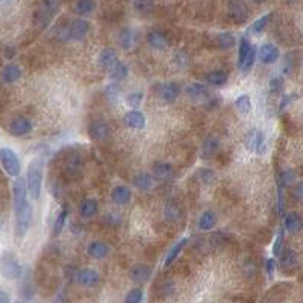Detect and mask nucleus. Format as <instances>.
Masks as SVG:
<instances>
[{
	"label": "nucleus",
	"mask_w": 303,
	"mask_h": 303,
	"mask_svg": "<svg viewBox=\"0 0 303 303\" xmlns=\"http://www.w3.org/2000/svg\"><path fill=\"white\" fill-rule=\"evenodd\" d=\"M294 196H296V199H297V200H302V182H299V184H297V187H296V191H294Z\"/></svg>",
	"instance_id": "obj_53"
},
{
	"label": "nucleus",
	"mask_w": 303,
	"mask_h": 303,
	"mask_svg": "<svg viewBox=\"0 0 303 303\" xmlns=\"http://www.w3.org/2000/svg\"><path fill=\"white\" fill-rule=\"evenodd\" d=\"M281 53L275 44H263L259 49V59L263 64H275L279 59Z\"/></svg>",
	"instance_id": "obj_17"
},
{
	"label": "nucleus",
	"mask_w": 303,
	"mask_h": 303,
	"mask_svg": "<svg viewBox=\"0 0 303 303\" xmlns=\"http://www.w3.org/2000/svg\"><path fill=\"white\" fill-rule=\"evenodd\" d=\"M111 199L115 205H127L132 199V191L129 187H124V185H117L112 188L111 191Z\"/></svg>",
	"instance_id": "obj_19"
},
{
	"label": "nucleus",
	"mask_w": 303,
	"mask_h": 303,
	"mask_svg": "<svg viewBox=\"0 0 303 303\" xmlns=\"http://www.w3.org/2000/svg\"><path fill=\"white\" fill-rule=\"evenodd\" d=\"M0 164L3 167V170L12 176V178H18L20 171H21V162L18 155L9 149V147H2L0 149Z\"/></svg>",
	"instance_id": "obj_3"
},
{
	"label": "nucleus",
	"mask_w": 303,
	"mask_h": 303,
	"mask_svg": "<svg viewBox=\"0 0 303 303\" xmlns=\"http://www.w3.org/2000/svg\"><path fill=\"white\" fill-rule=\"evenodd\" d=\"M185 94L191 99V100H206L209 99V90L203 85V83H190L187 88H185Z\"/></svg>",
	"instance_id": "obj_20"
},
{
	"label": "nucleus",
	"mask_w": 303,
	"mask_h": 303,
	"mask_svg": "<svg viewBox=\"0 0 303 303\" xmlns=\"http://www.w3.org/2000/svg\"><path fill=\"white\" fill-rule=\"evenodd\" d=\"M284 229H281V232L278 234L276 240H275V244H273V255L275 256H279L281 252H282V244H284Z\"/></svg>",
	"instance_id": "obj_48"
},
{
	"label": "nucleus",
	"mask_w": 303,
	"mask_h": 303,
	"mask_svg": "<svg viewBox=\"0 0 303 303\" xmlns=\"http://www.w3.org/2000/svg\"><path fill=\"white\" fill-rule=\"evenodd\" d=\"M269 93L273 97L281 96L284 93V79L281 76H275V77L270 79V82H269Z\"/></svg>",
	"instance_id": "obj_38"
},
{
	"label": "nucleus",
	"mask_w": 303,
	"mask_h": 303,
	"mask_svg": "<svg viewBox=\"0 0 303 303\" xmlns=\"http://www.w3.org/2000/svg\"><path fill=\"white\" fill-rule=\"evenodd\" d=\"M88 135L94 141H103L109 137V126L103 120H94L88 126Z\"/></svg>",
	"instance_id": "obj_12"
},
{
	"label": "nucleus",
	"mask_w": 303,
	"mask_h": 303,
	"mask_svg": "<svg viewBox=\"0 0 303 303\" xmlns=\"http://www.w3.org/2000/svg\"><path fill=\"white\" fill-rule=\"evenodd\" d=\"M126 102H127L129 106H132V108H138V106L141 105V102H143V93H141V91H137V93L129 94L127 99H126Z\"/></svg>",
	"instance_id": "obj_46"
},
{
	"label": "nucleus",
	"mask_w": 303,
	"mask_h": 303,
	"mask_svg": "<svg viewBox=\"0 0 303 303\" xmlns=\"http://www.w3.org/2000/svg\"><path fill=\"white\" fill-rule=\"evenodd\" d=\"M228 79H229L228 73L223 71V70H214V71L208 73L206 77H205L206 83L212 85V86H223V85L228 83Z\"/></svg>",
	"instance_id": "obj_28"
},
{
	"label": "nucleus",
	"mask_w": 303,
	"mask_h": 303,
	"mask_svg": "<svg viewBox=\"0 0 303 303\" xmlns=\"http://www.w3.org/2000/svg\"><path fill=\"white\" fill-rule=\"evenodd\" d=\"M285 229H288L293 234L300 232L302 229V217L296 212H290L285 215Z\"/></svg>",
	"instance_id": "obj_33"
},
{
	"label": "nucleus",
	"mask_w": 303,
	"mask_h": 303,
	"mask_svg": "<svg viewBox=\"0 0 303 303\" xmlns=\"http://www.w3.org/2000/svg\"><path fill=\"white\" fill-rule=\"evenodd\" d=\"M82 171V159L80 155L73 153L67 158L65 165H64V173L70 178H77Z\"/></svg>",
	"instance_id": "obj_18"
},
{
	"label": "nucleus",
	"mask_w": 303,
	"mask_h": 303,
	"mask_svg": "<svg viewBox=\"0 0 303 303\" xmlns=\"http://www.w3.org/2000/svg\"><path fill=\"white\" fill-rule=\"evenodd\" d=\"M249 18V9L241 2H231L228 5V20L234 24H244Z\"/></svg>",
	"instance_id": "obj_5"
},
{
	"label": "nucleus",
	"mask_w": 303,
	"mask_h": 303,
	"mask_svg": "<svg viewBox=\"0 0 303 303\" xmlns=\"http://www.w3.org/2000/svg\"><path fill=\"white\" fill-rule=\"evenodd\" d=\"M153 178L155 179H171L175 176V170L168 162H155L153 164Z\"/></svg>",
	"instance_id": "obj_26"
},
{
	"label": "nucleus",
	"mask_w": 303,
	"mask_h": 303,
	"mask_svg": "<svg viewBox=\"0 0 303 303\" xmlns=\"http://www.w3.org/2000/svg\"><path fill=\"white\" fill-rule=\"evenodd\" d=\"M199 179L203 182V184H211L214 179H215V173L212 171V170H209V168H202V170H199Z\"/></svg>",
	"instance_id": "obj_47"
},
{
	"label": "nucleus",
	"mask_w": 303,
	"mask_h": 303,
	"mask_svg": "<svg viewBox=\"0 0 303 303\" xmlns=\"http://www.w3.org/2000/svg\"><path fill=\"white\" fill-rule=\"evenodd\" d=\"M152 6H153V3H152V2H135V3H134V8L140 9L141 12H144V11H149Z\"/></svg>",
	"instance_id": "obj_51"
},
{
	"label": "nucleus",
	"mask_w": 303,
	"mask_h": 303,
	"mask_svg": "<svg viewBox=\"0 0 303 303\" xmlns=\"http://www.w3.org/2000/svg\"><path fill=\"white\" fill-rule=\"evenodd\" d=\"M0 303H11L9 297H8V294H6L5 291H0Z\"/></svg>",
	"instance_id": "obj_54"
},
{
	"label": "nucleus",
	"mask_w": 303,
	"mask_h": 303,
	"mask_svg": "<svg viewBox=\"0 0 303 303\" xmlns=\"http://www.w3.org/2000/svg\"><path fill=\"white\" fill-rule=\"evenodd\" d=\"M105 94H106V97L111 100V102H115L117 99H118V94H120V85L118 83H111V85H108L106 86V90H105Z\"/></svg>",
	"instance_id": "obj_45"
},
{
	"label": "nucleus",
	"mask_w": 303,
	"mask_h": 303,
	"mask_svg": "<svg viewBox=\"0 0 303 303\" xmlns=\"http://www.w3.org/2000/svg\"><path fill=\"white\" fill-rule=\"evenodd\" d=\"M255 59H256V47L253 46V47H252V50L249 52L247 58H246V59L243 61V64H241V65H238L243 74H247V73H249V71L252 70L253 64H255Z\"/></svg>",
	"instance_id": "obj_40"
},
{
	"label": "nucleus",
	"mask_w": 303,
	"mask_h": 303,
	"mask_svg": "<svg viewBox=\"0 0 303 303\" xmlns=\"http://www.w3.org/2000/svg\"><path fill=\"white\" fill-rule=\"evenodd\" d=\"M296 182V171L293 170H284L279 175V185L284 187H293Z\"/></svg>",
	"instance_id": "obj_41"
},
{
	"label": "nucleus",
	"mask_w": 303,
	"mask_h": 303,
	"mask_svg": "<svg viewBox=\"0 0 303 303\" xmlns=\"http://www.w3.org/2000/svg\"><path fill=\"white\" fill-rule=\"evenodd\" d=\"M152 275H153V267L149 266V264H144V263L135 264L129 270V278L135 284H144V282H147L152 278Z\"/></svg>",
	"instance_id": "obj_7"
},
{
	"label": "nucleus",
	"mask_w": 303,
	"mask_h": 303,
	"mask_svg": "<svg viewBox=\"0 0 303 303\" xmlns=\"http://www.w3.org/2000/svg\"><path fill=\"white\" fill-rule=\"evenodd\" d=\"M88 255L94 259H105L109 255V246L103 241H93L88 246Z\"/></svg>",
	"instance_id": "obj_23"
},
{
	"label": "nucleus",
	"mask_w": 303,
	"mask_h": 303,
	"mask_svg": "<svg viewBox=\"0 0 303 303\" xmlns=\"http://www.w3.org/2000/svg\"><path fill=\"white\" fill-rule=\"evenodd\" d=\"M275 269H276V261H275L273 258L267 259V261H266V272H267L269 278H273V275H275Z\"/></svg>",
	"instance_id": "obj_50"
},
{
	"label": "nucleus",
	"mask_w": 303,
	"mask_h": 303,
	"mask_svg": "<svg viewBox=\"0 0 303 303\" xmlns=\"http://www.w3.org/2000/svg\"><path fill=\"white\" fill-rule=\"evenodd\" d=\"M246 146L250 152L255 153H264L266 149V138L263 131L259 129H252L247 135H246Z\"/></svg>",
	"instance_id": "obj_9"
},
{
	"label": "nucleus",
	"mask_w": 303,
	"mask_h": 303,
	"mask_svg": "<svg viewBox=\"0 0 303 303\" xmlns=\"http://www.w3.org/2000/svg\"><path fill=\"white\" fill-rule=\"evenodd\" d=\"M181 94V86L176 82H165L159 86V97L165 102V103H171L175 102Z\"/></svg>",
	"instance_id": "obj_13"
},
{
	"label": "nucleus",
	"mask_w": 303,
	"mask_h": 303,
	"mask_svg": "<svg viewBox=\"0 0 303 303\" xmlns=\"http://www.w3.org/2000/svg\"><path fill=\"white\" fill-rule=\"evenodd\" d=\"M217 225V214L214 211H205L199 219V229L200 231H211Z\"/></svg>",
	"instance_id": "obj_32"
},
{
	"label": "nucleus",
	"mask_w": 303,
	"mask_h": 303,
	"mask_svg": "<svg viewBox=\"0 0 303 303\" xmlns=\"http://www.w3.org/2000/svg\"><path fill=\"white\" fill-rule=\"evenodd\" d=\"M88 30H90V23L86 20H83V18H77L68 26L67 38H70L73 41H80V39L85 38Z\"/></svg>",
	"instance_id": "obj_10"
},
{
	"label": "nucleus",
	"mask_w": 303,
	"mask_h": 303,
	"mask_svg": "<svg viewBox=\"0 0 303 303\" xmlns=\"http://www.w3.org/2000/svg\"><path fill=\"white\" fill-rule=\"evenodd\" d=\"M100 281V276L93 269H83L76 273V282L82 287H94Z\"/></svg>",
	"instance_id": "obj_14"
},
{
	"label": "nucleus",
	"mask_w": 303,
	"mask_h": 303,
	"mask_svg": "<svg viewBox=\"0 0 303 303\" xmlns=\"http://www.w3.org/2000/svg\"><path fill=\"white\" fill-rule=\"evenodd\" d=\"M164 214H165L167 220H170V222H175V220H178V219H179V215H181V209H179V206H178L176 203H168V205L165 206V211H164Z\"/></svg>",
	"instance_id": "obj_44"
},
{
	"label": "nucleus",
	"mask_w": 303,
	"mask_h": 303,
	"mask_svg": "<svg viewBox=\"0 0 303 303\" xmlns=\"http://www.w3.org/2000/svg\"><path fill=\"white\" fill-rule=\"evenodd\" d=\"M74 9L79 15H90L96 9V2L93 0H80L74 3Z\"/></svg>",
	"instance_id": "obj_37"
},
{
	"label": "nucleus",
	"mask_w": 303,
	"mask_h": 303,
	"mask_svg": "<svg viewBox=\"0 0 303 303\" xmlns=\"http://www.w3.org/2000/svg\"><path fill=\"white\" fill-rule=\"evenodd\" d=\"M272 15H273V14H266V15H263L261 18H258L255 23H252V24L249 26V29H247V35H250V33H253V35L261 33V32L267 27L269 21L272 20Z\"/></svg>",
	"instance_id": "obj_34"
},
{
	"label": "nucleus",
	"mask_w": 303,
	"mask_h": 303,
	"mask_svg": "<svg viewBox=\"0 0 303 303\" xmlns=\"http://www.w3.org/2000/svg\"><path fill=\"white\" fill-rule=\"evenodd\" d=\"M26 190L32 200H38L41 196V185H42V159L35 158L27 165L26 173Z\"/></svg>",
	"instance_id": "obj_1"
},
{
	"label": "nucleus",
	"mask_w": 303,
	"mask_h": 303,
	"mask_svg": "<svg viewBox=\"0 0 303 303\" xmlns=\"http://www.w3.org/2000/svg\"><path fill=\"white\" fill-rule=\"evenodd\" d=\"M281 97H282V100L279 103V109H284L285 106H288L291 102H294L297 99V94H287V96H281Z\"/></svg>",
	"instance_id": "obj_49"
},
{
	"label": "nucleus",
	"mask_w": 303,
	"mask_h": 303,
	"mask_svg": "<svg viewBox=\"0 0 303 303\" xmlns=\"http://www.w3.org/2000/svg\"><path fill=\"white\" fill-rule=\"evenodd\" d=\"M23 269L17 259V256L11 252H5L0 256V275L8 281H15L21 278Z\"/></svg>",
	"instance_id": "obj_2"
},
{
	"label": "nucleus",
	"mask_w": 303,
	"mask_h": 303,
	"mask_svg": "<svg viewBox=\"0 0 303 303\" xmlns=\"http://www.w3.org/2000/svg\"><path fill=\"white\" fill-rule=\"evenodd\" d=\"M12 196H14V211H18L21 206H24L27 200V190H26V182L21 178H17L14 182L12 188Z\"/></svg>",
	"instance_id": "obj_11"
},
{
	"label": "nucleus",
	"mask_w": 303,
	"mask_h": 303,
	"mask_svg": "<svg viewBox=\"0 0 303 303\" xmlns=\"http://www.w3.org/2000/svg\"><path fill=\"white\" fill-rule=\"evenodd\" d=\"M99 212V202L96 199H83L79 205V214L85 219L94 217Z\"/></svg>",
	"instance_id": "obj_27"
},
{
	"label": "nucleus",
	"mask_w": 303,
	"mask_h": 303,
	"mask_svg": "<svg viewBox=\"0 0 303 303\" xmlns=\"http://www.w3.org/2000/svg\"><path fill=\"white\" fill-rule=\"evenodd\" d=\"M212 44L217 47V49H223V50H228L231 47L235 46V35L232 32H220V33H215L214 38H212Z\"/></svg>",
	"instance_id": "obj_21"
},
{
	"label": "nucleus",
	"mask_w": 303,
	"mask_h": 303,
	"mask_svg": "<svg viewBox=\"0 0 303 303\" xmlns=\"http://www.w3.org/2000/svg\"><path fill=\"white\" fill-rule=\"evenodd\" d=\"M2 80L5 83H14L21 77V68L15 64H8L2 68Z\"/></svg>",
	"instance_id": "obj_22"
},
{
	"label": "nucleus",
	"mask_w": 303,
	"mask_h": 303,
	"mask_svg": "<svg viewBox=\"0 0 303 303\" xmlns=\"http://www.w3.org/2000/svg\"><path fill=\"white\" fill-rule=\"evenodd\" d=\"M188 241H190V240L185 237V238L179 240V241H178V243H176V244L171 247V250L167 253V256H165V261H164V266H165V267H171V264L176 261V258H178V256H179V253L184 250V247L188 244Z\"/></svg>",
	"instance_id": "obj_30"
},
{
	"label": "nucleus",
	"mask_w": 303,
	"mask_h": 303,
	"mask_svg": "<svg viewBox=\"0 0 303 303\" xmlns=\"http://www.w3.org/2000/svg\"><path fill=\"white\" fill-rule=\"evenodd\" d=\"M235 108L241 115H247L252 111V100L249 97V94H241L237 100H235Z\"/></svg>",
	"instance_id": "obj_35"
},
{
	"label": "nucleus",
	"mask_w": 303,
	"mask_h": 303,
	"mask_svg": "<svg viewBox=\"0 0 303 303\" xmlns=\"http://www.w3.org/2000/svg\"><path fill=\"white\" fill-rule=\"evenodd\" d=\"M123 123H124L127 127L138 131V129H143V127L146 126V117H144V114H143L141 111L134 109V111H129L127 114H124Z\"/></svg>",
	"instance_id": "obj_15"
},
{
	"label": "nucleus",
	"mask_w": 303,
	"mask_h": 303,
	"mask_svg": "<svg viewBox=\"0 0 303 303\" xmlns=\"http://www.w3.org/2000/svg\"><path fill=\"white\" fill-rule=\"evenodd\" d=\"M106 222L109 223V225H120L121 223V217L120 215H117V214H108L106 215Z\"/></svg>",
	"instance_id": "obj_52"
},
{
	"label": "nucleus",
	"mask_w": 303,
	"mask_h": 303,
	"mask_svg": "<svg viewBox=\"0 0 303 303\" xmlns=\"http://www.w3.org/2000/svg\"><path fill=\"white\" fill-rule=\"evenodd\" d=\"M14 214H15V235L23 237L29 231L30 223H32V215H33L32 205L27 202L18 211H14Z\"/></svg>",
	"instance_id": "obj_4"
},
{
	"label": "nucleus",
	"mask_w": 303,
	"mask_h": 303,
	"mask_svg": "<svg viewBox=\"0 0 303 303\" xmlns=\"http://www.w3.org/2000/svg\"><path fill=\"white\" fill-rule=\"evenodd\" d=\"M143 297H144V293L141 288H134L131 290L126 297H124V303H141L143 302Z\"/></svg>",
	"instance_id": "obj_43"
},
{
	"label": "nucleus",
	"mask_w": 303,
	"mask_h": 303,
	"mask_svg": "<svg viewBox=\"0 0 303 303\" xmlns=\"http://www.w3.org/2000/svg\"><path fill=\"white\" fill-rule=\"evenodd\" d=\"M137 32L132 29V27H124L120 33H118V38H117V42L121 49L124 50H131L134 49V46L137 44Z\"/></svg>",
	"instance_id": "obj_16"
},
{
	"label": "nucleus",
	"mask_w": 303,
	"mask_h": 303,
	"mask_svg": "<svg viewBox=\"0 0 303 303\" xmlns=\"http://www.w3.org/2000/svg\"><path fill=\"white\" fill-rule=\"evenodd\" d=\"M279 258H281L279 269H281L284 273H287V275L294 273V270L299 267V256H297V253H296L294 250H291V249H282Z\"/></svg>",
	"instance_id": "obj_6"
},
{
	"label": "nucleus",
	"mask_w": 303,
	"mask_h": 303,
	"mask_svg": "<svg viewBox=\"0 0 303 303\" xmlns=\"http://www.w3.org/2000/svg\"><path fill=\"white\" fill-rule=\"evenodd\" d=\"M2 226H3V222H2V219H0V229H2Z\"/></svg>",
	"instance_id": "obj_55"
},
{
	"label": "nucleus",
	"mask_w": 303,
	"mask_h": 303,
	"mask_svg": "<svg viewBox=\"0 0 303 303\" xmlns=\"http://www.w3.org/2000/svg\"><path fill=\"white\" fill-rule=\"evenodd\" d=\"M15 303H23V302H15Z\"/></svg>",
	"instance_id": "obj_56"
},
{
	"label": "nucleus",
	"mask_w": 303,
	"mask_h": 303,
	"mask_svg": "<svg viewBox=\"0 0 303 303\" xmlns=\"http://www.w3.org/2000/svg\"><path fill=\"white\" fill-rule=\"evenodd\" d=\"M67 217H68V208H64V209L58 214V217H56V220H55V225H53V235H55V237L59 235V234L62 232Z\"/></svg>",
	"instance_id": "obj_42"
},
{
	"label": "nucleus",
	"mask_w": 303,
	"mask_h": 303,
	"mask_svg": "<svg viewBox=\"0 0 303 303\" xmlns=\"http://www.w3.org/2000/svg\"><path fill=\"white\" fill-rule=\"evenodd\" d=\"M134 185L138 188V190H152L155 187V182L156 179L149 175V173H138L135 178H134Z\"/></svg>",
	"instance_id": "obj_29"
},
{
	"label": "nucleus",
	"mask_w": 303,
	"mask_h": 303,
	"mask_svg": "<svg viewBox=\"0 0 303 303\" xmlns=\"http://www.w3.org/2000/svg\"><path fill=\"white\" fill-rule=\"evenodd\" d=\"M109 77L117 83V82H121L123 79H126L127 77V74H129V68H127V65L126 64H123L121 61H118L114 67H111L109 70Z\"/></svg>",
	"instance_id": "obj_31"
},
{
	"label": "nucleus",
	"mask_w": 303,
	"mask_h": 303,
	"mask_svg": "<svg viewBox=\"0 0 303 303\" xmlns=\"http://www.w3.org/2000/svg\"><path fill=\"white\" fill-rule=\"evenodd\" d=\"M252 44H250V41L247 39V36H243L241 39H240V50H238V65H241L243 64V61L247 58V55H249V52L252 50Z\"/></svg>",
	"instance_id": "obj_39"
},
{
	"label": "nucleus",
	"mask_w": 303,
	"mask_h": 303,
	"mask_svg": "<svg viewBox=\"0 0 303 303\" xmlns=\"http://www.w3.org/2000/svg\"><path fill=\"white\" fill-rule=\"evenodd\" d=\"M147 42H149V46L153 49V50H165V47H167V44H168V41H167V36L162 33V32H158V30H155V32H150L149 35H147Z\"/></svg>",
	"instance_id": "obj_25"
},
{
	"label": "nucleus",
	"mask_w": 303,
	"mask_h": 303,
	"mask_svg": "<svg viewBox=\"0 0 303 303\" xmlns=\"http://www.w3.org/2000/svg\"><path fill=\"white\" fill-rule=\"evenodd\" d=\"M220 149V141L217 138H208L205 143H203V147H202V153L205 158L208 156H212L219 152Z\"/></svg>",
	"instance_id": "obj_36"
},
{
	"label": "nucleus",
	"mask_w": 303,
	"mask_h": 303,
	"mask_svg": "<svg viewBox=\"0 0 303 303\" xmlns=\"http://www.w3.org/2000/svg\"><path fill=\"white\" fill-rule=\"evenodd\" d=\"M33 129V124L26 117H14L9 123V134L14 137H24L30 134Z\"/></svg>",
	"instance_id": "obj_8"
},
{
	"label": "nucleus",
	"mask_w": 303,
	"mask_h": 303,
	"mask_svg": "<svg viewBox=\"0 0 303 303\" xmlns=\"http://www.w3.org/2000/svg\"><path fill=\"white\" fill-rule=\"evenodd\" d=\"M118 62V56L115 53V50L112 49H105L100 52L99 55V65L105 70H109L111 67H114Z\"/></svg>",
	"instance_id": "obj_24"
}]
</instances>
